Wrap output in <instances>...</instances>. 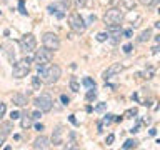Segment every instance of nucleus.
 <instances>
[{
    "instance_id": "obj_12",
    "label": "nucleus",
    "mask_w": 160,
    "mask_h": 150,
    "mask_svg": "<svg viewBox=\"0 0 160 150\" xmlns=\"http://www.w3.org/2000/svg\"><path fill=\"white\" fill-rule=\"evenodd\" d=\"M62 137H63V127H62V125H57L55 130H53V133H52V143H53V145H60V143H63V142H62Z\"/></svg>"
},
{
    "instance_id": "obj_39",
    "label": "nucleus",
    "mask_w": 160,
    "mask_h": 150,
    "mask_svg": "<svg viewBox=\"0 0 160 150\" xmlns=\"http://www.w3.org/2000/svg\"><path fill=\"white\" fill-rule=\"evenodd\" d=\"M123 52H125V54H130V52H132V45H130V43L123 45Z\"/></svg>"
},
{
    "instance_id": "obj_23",
    "label": "nucleus",
    "mask_w": 160,
    "mask_h": 150,
    "mask_svg": "<svg viewBox=\"0 0 160 150\" xmlns=\"http://www.w3.org/2000/svg\"><path fill=\"white\" fill-rule=\"evenodd\" d=\"M95 97H97L95 89H88V92H87V100H88V102H92V100H95Z\"/></svg>"
},
{
    "instance_id": "obj_6",
    "label": "nucleus",
    "mask_w": 160,
    "mask_h": 150,
    "mask_svg": "<svg viewBox=\"0 0 160 150\" xmlns=\"http://www.w3.org/2000/svg\"><path fill=\"white\" fill-rule=\"evenodd\" d=\"M28 72H30V60L25 58V60H20L13 65L12 75L15 77V78H23V77L28 75Z\"/></svg>"
},
{
    "instance_id": "obj_38",
    "label": "nucleus",
    "mask_w": 160,
    "mask_h": 150,
    "mask_svg": "<svg viewBox=\"0 0 160 150\" xmlns=\"http://www.w3.org/2000/svg\"><path fill=\"white\" fill-rule=\"evenodd\" d=\"M5 138H7V133H3V132H0V147L5 143Z\"/></svg>"
},
{
    "instance_id": "obj_2",
    "label": "nucleus",
    "mask_w": 160,
    "mask_h": 150,
    "mask_svg": "<svg viewBox=\"0 0 160 150\" xmlns=\"http://www.w3.org/2000/svg\"><path fill=\"white\" fill-rule=\"evenodd\" d=\"M68 25H70V28H72L75 34H83L87 28V23L83 20V17L80 14H77V12L68 15Z\"/></svg>"
},
{
    "instance_id": "obj_19",
    "label": "nucleus",
    "mask_w": 160,
    "mask_h": 150,
    "mask_svg": "<svg viewBox=\"0 0 160 150\" xmlns=\"http://www.w3.org/2000/svg\"><path fill=\"white\" fill-rule=\"evenodd\" d=\"M125 10H135V0H123L122 2Z\"/></svg>"
},
{
    "instance_id": "obj_37",
    "label": "nucleus",
    "mask_w": 160,
    "mask_h": 150,
    "mask_svg": "<svg viewBox=\"0 0 160 150\" xmlns=\"http://www.w3.org/2000/svg\"><path fill=\"white\" fill-rule=\"evenodd\" d=\"M85 5V0H75V7L77 8H82Z\"/></svg>"
},
{
    "instance_id": "obj_41",
    "label": "nucleus",
    "mask_w": 160,
    "mask_h": 150,
    "mask_svg": "<svg viewBox=\"0 0 160 150\" xmlns=\"http://www.w3.org/2000/svg\"><path fill=\"white\" fill-rule=\"evenodd\" d=\"M139 127H140V122L137 123V125H135L133 129H130V132H132V133H137V132H139Z\"/></svg>"
},
{
    "instance_id": "obj_11",
    "label": "nucleus",
    "mask_w": 160,
    "mask_h": 150,
    "mask_svg": "<svg viewBox=\"0 0 160 150\" xmlns=\"http://www.w3.org/2000/svg\"><path fill=\"white\" fill-rule=\"evenodd\" d=\"M32 147L35 150H45V149H48L50 147V142H48V138L47 137H43V135H40V137H37L35 140H33V143H32Z\"/></svg>"
},
{
    "instance_id": "obj_36",
    "label": "nucleus",
    "mask_w": 160,
    "mask_h": 150,
    "mask_svg": "<svg viewBox=\"0 0 160 150\" xmlns=\"http://www.w3.org/2000/svg\"><path fill=\"white\" fill-rule=\"evenodd\" d=\"M30 115H32V118L35 120V118H40V117H42V112H40V110H35V112L30 114Z\"/></svg>"
},
{
    "instance_id": "obj_17",
    "label": "nucleus",
    "mask_w": 160,
    "mask_h": 150,
    "mask_svg": "<svg viewBox=\"0 0 160 150\" xmlns=\"http://www.w3.org/2000/svg\"><path fill=\"white\" fill-rule=\"evenodd\" d=\"M68 85H70V90H73V92H79V90H80V83H79V80H77L75 77H72V78H70Z\"/></svg>"
},
{
    "instance_id": "obj_27",
    "label": "nucleus",
    "mask_w": 160,
    "mask_h": 150,
    "mask_svg": "<svg viewBox=\"0 0 160 150\" xmlns=\"http://www.w3.org/2000/svg\"><path fill=\"white\" fill-rule=\"evenodd\" d=\"M105 109H107V103H103V102H102V103H99V105H97V107H95L93 110L100 114V112H105Z\"/></svg>"
},
{
    "instance_id": "obj_22",
    "label": "nucleus",
    "mask_w": 160,
    "mask_h": 150,
    "mask_svg": "<svg viewBox=\"0 0 160 150\" xmlns=\"http://www.w3.org/2000/svg\"><path fill=\"white\" fill-rule=\"evenodd\" d=\"M10 130H12V122H3V123H2V132H3V133L8 135V133H10Z\"/></svg>"
},
{
    "instance_id": "obj_43",
    "label": "nucleus",
    "mask_w": 160,
    "mask_h": 150,
    "mask_svg": "<svg viewBox=\"0 0 160 150\" xmlns=\"http://www.w3.org/2000/svg\"><path fill=\"white\" fill-rule=\"evenodd\" d=\"M35 130L42 132V130H43V125H42V123H37V125H35Z\"/></svg>"
},
{
    "instance_id": "obj_28",
    "label": "nucleus",
    "mask_w": 160,
    "mask_h": 150,
    "mask_svg": "<svg viewBox=\"0 0 160 150\" xmlns=\"http://www.w3.org/2000/svg\"><path fill=\"white\" fill-rule=\"evenodd\" d=\"M107 39H108V35H107L105 32H100V34H97V40H99V42H105Z\"/></svg>"
},
{
    "instance_id": "obj_4",
    "label": "nucleus",
    "mask_w": 160,
    "mask_h": 150,
    "mask_svg": "<svg viewBox=\"0 0 160 150\" xmlns=\"http://www.w3.org/2000/svg\"><path fill=\"white\" fill-rule=\"evenodd\" d=\"M19 45H20V50H22L23 54H30V52H33V50L37 48V39H35V35H32V34H25L19 40Z\"/></svg>"
},
{
    "instance_id": "obj_18",
    "label": "nucleus",
    "mask_w": 160,
    "mask_h": 150,
    "mask_svg": "<svg viewBox=\"0 0 160 150\" xmlns=\"http://www.w3.org/2000/svg\"><path fill=\"white\" fill-rule=\"evenodd\" d=\"M82 85H83V87H87V89H95V80H92V78L85 77V78L82 80Z\"/></svg>"
},
{
    "instance_id": "obj_9",
    "label": "nucleus",
    "mask_w": 160,
    "mask_h": 150,
    "mask_svg": "<svg viewBox=\"0 0 160 150\" xmlns=\"http://www.w3.org/2000/svg\"><path fill=\"white\" fill-rule=\"evenodd\" d=\"M107 35H108V39H110L112 43H117L120 40V35H122V27L120 25H108Z\"/></svg>"
},
{
    "instance_id": "obj_29",
    "label": "nucleus",
    "mask_w": 160,
    "mask_h": 150,
    "mask_svg": "<svg viewBox=\"0 0 160 150\" xmlns=\"http://www.w3.org/2000/svg\"><path fill=\"white\" fill-rule=\"evenodd\" d=\"M122 35H123L125 39H132V35H133L132 28H127V30H122Z\"/></svg>"
},
{
    "instance_id": "obj_20",
    "label": "nucleus",
    "mask_w": 160,
    "mask_h": 150,
    "mask_svg": "<svg viewBox=\"0 0 160 150\" xmlns=\"http://www.w3.org/2000/svg\"><path fill=\"white\" fill-rule=\"evenodd\" d=\"M60 10H67V8H60ZM59 10V5H57V3H52V5H48V14H59L60 12Z\"/></svg>"
},
{
    "instance_id": "obj_34",
    "label": "nucleus",
    "mask_w": 160,
    "mask_h": 150,
    "mask_svg": "<svg viewBox=\"0 0 160 150\" xmlns=\"http://www.w3.org/2000/svg\"><path fill=\"white\" fill-rule=\"evenodd\" d=\"M17 118H20V112H12V114H10V120H17Z\"/></svg>"
},
{
    "instance_id": "obj_40",
    "label": "nucleus",
    "mask_w": 160,
    "mask_h": 150,
    "mask_svg": "<svg viewBox=\"0 0 160 150\" xmlns=\"http://www.w3.org/2000/svg\"><path fill=\"white\" fill-rule=\"evenodd\" d=\"M68 120H70V123L77 125V118H75V115H70V117H68Z\"/></svg>"
},
{
    "instance_id": "obj_1",
    "label": "nucleus",
    "mask_w": 160,
    "mask_h": 150,
    "mask_svg": "<svg viewBox=\"0 0 160 150\" xmlns=\"http://www.w3.org/2000/svg\"><path fill=\"white\" fill-rule=\"evenodd\" d=\"M62 75V70H60L59 65H50V67H40L39 68V77H42V82L47 83V85H53Z\"/></svg>"
},
{
    "instance_id": "obj_21",
    "label": "nucleus",
    "mask_w": 160,
    "mask_h": 150,
    "mask_svg": "<svg viewBox=\"0 0 160 150\" xmlns=\"http://www.w3.org/2000/svg\"><path fill=\"white\" fill-rule=\"evenodd\" d=\"M40 85H42V80L40 77H32V87L35 90H40Z\"/></svg>"
},
{
    "instance_id": "obj_35",
    "label": "nucleus",
    "mask_w": 160,
    "mask_h": 150,
    "mask_svg": "<svg viewBox=\"0 0 160 150\" xmlns=\"http://www.w3.org/2000/svg\"><path fill=\"white\" fill-rule=\"evenodd\" d=\"M60 100H62L63 105H68V102H70V98H68L67 95H60Z\"/></svg>"
},
{
    "instance_id": "obj_7",
    "label": "nucleus",
    "mask_w": 160,
    "mask_h": 150,
    "mask_svg": "<svg viewBox=\"0 0 160 150\" xmlns=\"http://www.w3.org/2000/svg\"><path fill=\"white\" fill-rule=\"evenodd\" d=\"M42 42H43V47L48 48V50H52V52H55V50H59L60 48V39L57 37V34H53V32H47V34H43Z\"/></svg>"
},
{
    "instance_id": "obj_32",
    "label": "nucleus",
    "mask_w": 160,
    "mask_h": 150,
    "mask_svg": "<svg viewBox=\"0 0 160 150\" xmlns=\"http://www.w3.org/2000/svg\"><path fill=\"white\" fill-rule=\"evenodd\" d=\"M139 2L142 3V5H147V7H148V5H153L157 0H139Z\"/></svg>"
},
{
    "instance_id": "obj_33",
    "label": "nucleus",
    "mask_w": 160,
    "mask_h": 150,
    "mask_svg": "<svg viewBox=\"0 0 160 150\" xmlns=\"http://www.w3.org/2000/svg\"><path fill=\"white\" fill-rule=\"evenodd\" d=\"M113 140H115V135H112V133H110V135L107 137L105 143H107V145H112V143H113Z\"/></svg>"
},
{
    "instance_id": "obj_30",
    "label": "nucleus",
    "mask_w": 160,
    "mask_h": 150,
    "mask_svg": "<svg viewBox=\"0 0 160 150\" xmlns=\"http://www.w3.org/2000/svg\"><path fill=\"white\" fill-rule=\"evenodd\" d=\"M5 112H7V103L3 102H0V118L5 115Z\"/></svg>"
},
{
    "instance_id": "obj_42",
    "label": "nucleus",
    "mask_w": 160,
    "mask_h": 150,
    "mask_svg": "<svg viewBox=\"0 0 160 150\" xmlns=\"http://www.w3.org/2000/svg\"><path fill=\"white\" fill-rule=\"evenodd\" d=\"M148 135L155 137V135H157V129H150V130H148Z\"/></svg>"
},
{
    "instance_id": "obj_5",
    "label": "nucleus",
    "mask_w": 160,
    "mask_h": 150,
    "mask_svg": "<svg viewBox=\"0 0 160 150\" xmlns=\"http://www.w3.org/2000/svg\"><path fill=\"white\" fill-rule=\"evenodd\" d=\"M123 19V15L120 12L119 8H108L103 15V22H105V25H120V22Z\"/></svg>"
},
{
    "instance_id": "obj_26",
    "label": "nucleus",
    "mask_w": 160,
    "mask_h": 150,
    "mask_svg": "<svg viewBox=\"0 0 160 150\" xmlns=\"http://www.w3.org/2000/svg\"><path fill=\"white\" fill-rule=\"evenodd\" d=\"M113 122V115L112 114H107L105 117H103V120H102V123H105V125H108V123Z\"/></svg>"
},
{
    "instance_id": "obj_3",
    "label": "nucleus",
    "mask_w": 160,
    "mask_h": 150,
    "mask_svg": "<svg viewBox=\"0 0 160 150\" xmlns=\"http://www.w3.org/2000/svg\"><path fill=\"white\" fill-rule=\"evenodd\" d=\"M53 58V52L52 50H48V48H40V50H37L35 52V55H33V60H35V63H37V68L40 67H45L47 63H50Z\"/></svg>"
},
{
    "instance_id": "obj_14",
    "label": "nucleus",
    "mask_w": 160,
    "mask_h": 150,
    "mask_svg": "<svg viewBox=\"0 0 160 150\" xmlns=\"http://www.w3.org/2000/svg\"><path fill=\"white\" fill-rule=\"evenodd\" d=\"M22 117V122H20V127L22 129H28V127H32V122H33V118H32V115L30 114H23V115H20Z\"/></svg>"
},
{
    "instance_id": "obj_10",
    "label": "nucleus",
    "mask_w": 160,
    "mask_h": 150,
    "mask_svg": "<svg viewBox=\"0 0 160 150\" xmlns=\"http://www.w3.org/2000/svg\"><path fill=\"white\" fill-rule=\"evenodd\" d=\"M122 70H123V65H122V63H112V65L105 70L103 78H105V80H108V78H112L113 75H119Z\"/></svg>"
},
{
    "instance_id": "obj_13",
    "label": "nucleus",
    "mask_w": 160,
    "mask_h": 150,
    "mask_svg": "<svg viewBox=\"0 0 160 150\" xmlns=\"http://www.w3.org/2000/svg\"><path fill=\"white\" fill-rule=\"evenodd\" d=\"M12 102H13V105H17V107H25L27 105V95H23V94H15V95L12 97Z\"/></svg>"
},
{
    "instance_id": "obj_8",
    "label": "nucleus",
    "mask_w": 160,
    "mask_h": 150,
    "mask_svg": "<svg viewBox=\"0 0 160 150\" xmlns=\"http://www.w3.org/2000/svg\"><path fill=\"white\" fill-rule=\"evenodd\" d=\"M35 107L40 110V112H50L53 107V100L50 95H47V94H42V95H39L37 98H35Z\"/></svg>"
},
{
    "instance_id": "obj_31",
    "label": "nucleus",
    "mask_w": 160,
    "mask_h": 150,
    "mask_svg": "<svg viewBox=\"0 0 160 150\" xmlns=\"http://www.w3.org/2000/svg\"><path fill=\"white\" fill-rule=\"evenodd\" d=\"M19 8H20V14H27V10H25V3H23V0H20L19 2Z\"/></svg>"
},
{
    "instance_id": "obj_25",
    "label": "nucleus",
    "mask_w": 160,
    "mask_h": 150,
    "mask_svg": "<svg viewBox=\"0 0 160 150\" xmlns=\"http://www.w3.org/2000/svg\"><path fill=\"white\" fill-rule=\"evenodd\" d=\"M135 115H137V109H128L125 114H123V117H125V118H133Z\"/></svg>"
},
{
    "instance_id": "obj_16",
    "label": "nucleus",
    "mask_w": 160,
    "mask_h": 150,
    "mask_svg": "<svg viewBox=\"0 0 160 150\" xmlns=\"http://www.w3.org/2000/svg\"><path fill=\"white\" fill-rule=\"evenodd\" d=\"M152 37V30L150 28H147V30H143L142 34H140V37H139V42H147L148 39Z\"/></svg>"
},
{
    "instance_id": "obj_15",
    "label": "nucleus",
    "mask_w": 160,
    "mask_h": 150,
    "mask_svg": "<svg viewBox=\"0 0 160 150\" xmlns=\"http://www.w3.org/2000/svg\"><path fill=\"white\" fill-rule=\"evenodd\" d=\"M139 145V140H135V138H128L125 143H123V149L128 150V149H135Z\"/></svg>"
},
{
    "instance_id": "obj_24",
    "label": "nucleus",
    "mask_w": 160,
    "mask_h": 150,
    "mask_svg": "<svg viewBox=\"0 0 160 150\" xmlns=\"http://www.w3.org/2000/svg\"><path fill=\"white\" fill-rule=\"evenodd\" d=\"M153 72H155L153 68H148V70H145L143 74H139V77H143V78H152V77H153Z\"/></svg>"
}]
</instances>
